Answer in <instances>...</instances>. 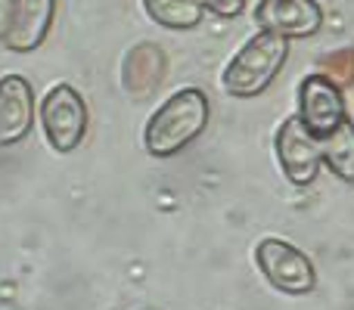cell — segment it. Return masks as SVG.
Returning <instances> with one entry per match:
<instances>
[{
  "instance_id": "7a4b0ae2",
  "label": "cell",
  "mask_w": 354,
  "mask_h": 310,
  "mask_svg": "<svg viewBox=\"0 0 354 310\" xmlns=\"http://www.w3.org/2000/svg\"><path fill=\"white\" fill-rule=\"evenodd\" d=\"M286 53L289 37H280L274 31H258L230 59V66L221 75V84L233 97H258L277 78V72L286 62Z\"/></svg>"
},
{
  "instance_id": "8992f818",
  "label": "cell",
  "mask_w": 354,
  "mask_h": 310,
  "mask_svg": "<svg viewBox=\"0 0 354 310\" xmlns=\"http://www.w3.org/2000/svg\"><path fill=\"white\" fill-rule=\"evenodd\" d=\"M345 118V99L342 90L324 75H311L301 81L299 90V122L311 130L314 137H326L336 130V124Z\"/></svg>"
},
{
  "instance_id": "9a60e30c",
  "label": "cell",
  "mask_w": 354,
  "mask_h": 310,
  "mask_svg": "<svg viewBox=\"0 0 354 310\" xmlns=\"http://www.w3.org/2000/svg\"><path fill=\"white\" fill-rule=\"evenodd\" d=\"M10 10H12V0H0V37L6 35V25H10Z\"/></svg>"
},
{
  "instance_id": "4fadbf2b",
  "label": "cell",
  "mask_w": 354,
  "mask_h": 310,
  "mask_svg": "<svg viewBox=\"0 0 354 310\" xmlns=\"http://www.w3.org/2000/svg\"><path fill=\"white\" fill-rule=\"evenodd\" d=\"M320 75L330 78L336 87L351 84L354 78V50H342V53H330L320 59Z\"/></svg>"
},
{
  "instance_id": "ba28073f",
  "label": "cell",
  "mask_w": 354,
  "mask_h": 310,
  "mask_svg": "<svg viewBox=\"0 0 354 310\" xmlns=\"http://www.w3.org/2000/svg\"><path fill=\"white\" fill-rule=\"evenodd\" d=\"M56 16V0H12L10 25H6V47L16 53H31L44 43Z\"/></svg>"
},
{
  "instance_id": "3957f363",
  "label": "cell",
  "mask_w": 354,
  "mask_h": 310,
  "mask_svg": "<svg viewBox=\"0 0 354 310\" xmlns=\"http://www.w3.org/2000/svg\"><path fill=\"white\" fill-rule=\"evenodd\" d=\"M41 128L56 153H72L87 134V103L68 84H56L41 99Z\"/></svg>"
},
{
  "instance_id": "52a82bcc",
  "label": "cell",
  "mask_w": 354,
  "mask_h": 310,
  "mask_svg": "<svg viewBox=\"0 0 354 310\" xmlns=\"http://www.w3.org/2000/svg\"><path fill=\"white\" fill-rule=\"evenodd\" d=\"M255 22L261 31L280 37H311L324 25V10L314 0H261Z\"/></svg>"
},
{
  "instance_id": "5bb4252c",
  "label": "cell",
  "mask_w": 354,
  "mask_h": 310,
  "mask_svg": "<svg viewBox=\"0 0 354 310\" xmlns=\"http://www.w3.org/2000/svg\"><path fill=\"white\" fill-rule=\"evenodd\" d=\"M196 3H199L202 10H212L214 16H221V19H233L243 12L245 0H196Z\"/></svg>"
},
{
  "instance_id": "8fae6325",
  "label": "cell",
  "mask_w": 354,
  "mask_h": 310,
  "mask_svg": "<svg viewBox=\"0 0 354 310\" xmlns=\"http://www.w3.org/2000/svg\"><path fill=\"white\" fill-rule=\"evenodd\" d=\"M320 158L345 183H354V122L348 115L326 137H320Z\"/></svg>"
},
{
  "instance_id": "30bf717a",
  "label": "cell",
  "mask_w": 354,
  "mask_h": 310,
  "mask_svg": "<svg viewBox=\"0 0 354 310\" xmlns=\"http://www.w3.org/2000/svg\"><path fill=\"white\" fill-rule=\"evenodd\" d=\"M165 75V53L156 43H137L122 62V87L131 97H147Z\"/></svg>"
},
{
  "instance_id": "9c48e42d",
  "label": "cell",
  "mask_w": 354,
  "mask_h": 310,
  "mask_svg": "<svg viewBox=\"0 0 354 310\" xmlns=\"http://www.w3.org/2000/svg\"><path fill=\"white\" fill-rule=\"evenodd\" d=\"M35 122V93L31 84L19 75L0 81V146L22 140Z\"/></svg>"
},
{
  "instance_id": "277c9868",
  "label": "cell",
  "mask_w": 354,
  "mask_h": 310,
  "mask_svg": "<svg viewBox=\"0 0 354 310\" xmlns=\"http://www.w3.org/2000/svg\"><path fill=\"white\" fill-rule=\"evenodd\" d=\"M258 267L268 276V282L280 292L289 295H305L317 286V273H314V264L308 261L305 251H299L295 245L283 242V239H261L255 249Z\"/></svg>"
},
{
  "instance_id": "7c38bea8",
  "label": "cell",
  "mask_w": 354,
  "mask_h": 310,
  "mask_svg": "<svg viewBox=\"0 0 354 310\" xmlns=\"http://www.w3.org/2000/svg\"><path fill=\"white\" fill-rule=\"evenodd\" d=\"M143 10L162 28H196L202 22V6L196 0H143Z\"/></svg>"
},
{
  "instance_id": "6da1fadb",
  "label": "cell",
  "mask_w": 354,
  "mask_h": 310,
  "mask_svg": "<svg viewBox=\"0 0 354 310\" xmlns=\"http://www.w3.org/2000/svg\"><path fill=\"white\" fill-rule=\"evenodd\" d=\"M208 124V99L196 87H183L174 97L162 103V109L149 118L147 130H143V143L147 153L156 158H171L180 153L187 143L205 130Z\"/></svg>"
},
{
  "instance_id": "5b68a950",
  "label": "cell",
  "mask_w": 354,
  "mask_h": 310,
  "mask_svg": "<svg viewBox=\"0 0 354 310\" xmlns=\"http://www.w3.org/2000/svg\"><path fill=\"white\" fill-rule=\"evenodd\" d=\"M277 158L292 186H311L320 171V137H314L305 124L295 118H286L277 134Z\"/></svg>"
}]
</instances>
